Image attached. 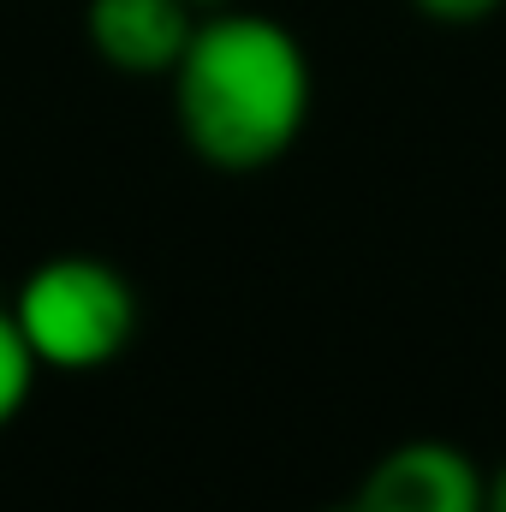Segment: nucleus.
<instances>
[{
	"mask_svg": "<svg viewBox=\"0 0 506 512\" xmlns=\"http://www.w3.org/2000/svg\"><path fill=\"white\" fill-rule=\"evenodd\" d=\"M167 84L185 149L227 179H251L286 161L316 102L304 42L280 18L251 6L203 12Z\"/></svg>",
	"mask_w": 506,
	"mask_h": 512,
	"instance_id": "1",
	"label": "nucleus"
},
{
	"mask_svg": "<svg viewBox=\"0 0 506 512\" xmlns=\"http://www.w3.org/2000/svg\"><path fill=\"white\" fill-rule=\"evenodd\" d=\"M6 310L18 322L30 358L60 376H90V370L120 364L126 346L137 340V322H143V304H137V286L126 280V268L90 251H60L36 262L18 280Z\"/></svg>",
	"mask_w": 506,
	"mask_h": 512,
	"instance_id": "2",
	"label": "nucleus"
},
{
	"mask_svg": "<svg viewBox=\"0 0 506 512\" xmlns=\"http://www.w3.org/2000/svg\"><path fill=\"white\" fill-rule=\"evenodd\" d=\"M358 512H483V465L441 435L387 447L352 489Z\"/></svg>",
	"mask_w": 506,
	"mask_h": 512,
	"instance_id": "3",
	"label": "nucleus"
},
{
	"mask_svg": "<svg viewBox=\"0 0 506 512\" xmlns=\"http://www.w3.org/2000/svg\"><path fill=\"white\" fill-rule=\"evenodd\" d=\"M191 0H90L84 6V36L96 60L120 78H167L197 30Z\"/></svg>",
	"mask_w": 506,
	"mask_h": 512,
	"instance_id": "4",
	"label": "nucleus"
},
{
	"mask_svg": "<svg viewBox=\"0 0 506 512\" xmlns=\"http://www.w3.org/2000/svg\"><path fill=\"white\" fill-rule=\"evenodd\" d=\"M36 376H42V364L30 358V346H24L12 310L0 304V429L18 423V411H24L30 393H36Z\"/></svg>",
	"mask_w": 506,
	"mask_h": 512,
	"instance_id": "5",
	"label": "nucleus"
},
{
	"mask_svg": "<svg viewBox=\"0 0 506 512\" xmlns=\"http://www.w3.org/2000/svg\"><path fill=\"white\" fill-rule=\"evenodd\" d=\"M429 24H441V30H477V24H489L495 12H501L506 0H411Z\"/></svg>",
	"mask_w": 506,
	"mask_h": 512,
	"instance_id": "6",
	"label": "nucleus"
},
{
	"mask_svg": "<svg viewBox=\"0 0 506 512\" xmlns=\"http://www.w3.org/2000/svg\"><path fill=\"white\" fill-rule=\"evenodd\" d=\"M483 512H506V459L483 471Z\"/></svg>",
	"mask_w": 506,
	"mask_h": 512,
	"instance_id": "7",
	"label": "nucleus"
},
{
	"mask_svg": "<svg viewBox=\"0 0 506 512\" xmlns=\"http://www.w3.org/2000/svg\"><path fill=\"white\" fill-rule=\"evenodd\" d=\"M197 12H221V6H239V0H191Z\"/></svg>",
	"mask_w": 506,
	"mask_h": 512,
	"instance_id": "8",
	"label": "nucleus"
},
{
	"mask_svg": "<svg viewBox=\"0 0 506 512\" xmlns=\"http://www.w3.org/2000/svg\"><path fill=\"white\" fill-rule=\"evenodd\" d=\"M334 512H358V507H352V501H346V507H334Z\"/></svg>",
	"mask_w": 506,
	"mask_h": 512,
	"instance_id": "9",
	"label": "nucleus"
}]
</instances>
